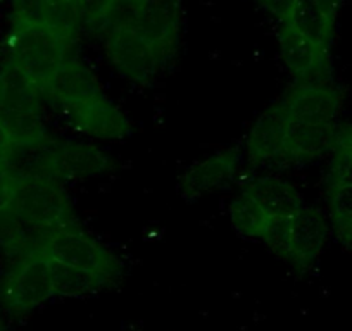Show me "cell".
<instances>
[{"label": "cell", "instance_id": "obj_29", "mask_svg": "<svg viewBox=\"0 0 352 331\" xmlns=\"http://www.w3.org/2000/svg\"><path fill=\"white\" fill-rule=\"evenodd\" d=\"M113 0H78V14L80 21L85 23H100Z\"/></svg>", "mask_w": 352, "mask_h": 331}, {"label": "cell", "instance_id": "obj_14", "mask_svg": "<svg viewBox=\"0 0 352 331\" xmlns=\"http://www.w3.org/2000/svg\"><path fill=\"white\" fill-rule=\"evenodd\" d=\"M243 194L252 198L268 216L292 218L302 207V198L296 188L278 178H256L243 187Z\"/></svg>", "mask_w": 352, "mask_h": 331}, {"label": "cell", "instance_id": "obj_5", "mask_svg": "<svg viewBox=\"0 0 352 331\" xmlns=\"http://www.w3.org/2000/svg\"><path fill=\"white\" fill-rule=\"evenodd\" d=\"M71 126L94 138L116 140L130 133V124L116 106L104 95L87 102L60 104Z\"/></svg>", "mask_w": 352, "mask_h": 331}, {"label": "cell", "instance_id": "obj_4", "mask_svg": "<svg viewBox=\"0 0 352 331\" xmlns=\"http://www.w3.org/2000/svg\"><path fill=\"white\" fill-rule=\"evenodd\" d=\"M21 221L42 229L67 228L71 207L54 180H26L19 183L11 207Z\"/></svg>", "mask_w": 352, "mask_h": 331}, {"label": "cell", "instance_id": "obj_27", "mask_svg": "<svg viewBox=\"0 0 352 331\" xmlns=\"http://www.w3.org/2000/svg\"><path fill=\"white\" fill-rule=\"evenodd\" d=\"M49 0H14L16 26L45 25Z\"/></svg>", "mask_w": 352, "mask_h": 331}, {"label": "cell", "instance_id": "obj_31", "mask_svg": "<svg viewBox=\"0 0 352 331\" xmlns=\"http://www.w3.org/2000/svg\"><path fill=\"white\" fill-rule=\"evenodd\" d=\"M335 144L347 145V147H352V126H349L347 130L342 131L337 138H335Z\"/></svg>", "mask_w": 352, "mask_h": 331}, {"label": "cell", "instance_id": "obj_19", "mask_svg": "<svg viewBox=\"0 0 352 331\" xmlns=\"http://www.w3.org/2000/svg\"><path fill=\"white\" fill-rule=\"evenodd\" d=\"M331 138H333V124L318 126V124H304L289 119L283 157L290 161H306L327 148Z\"/></svg>", "mask_w": 352, "mask_h": 331}, {"label": "cell", "instance_id": "obj_1", "mask_svg": "<svg viewBox=\"0 0 352 331\" xmlns=\"http://www.w3.org/2000/svg\"><path fill=\"white\" fill-rule=\"evenodd\" d=\"M66 42L64 36L47 25L16 26L9 62L18 67L40 92H45L49 81L67 59Z\"/></svg>", "mask_w": 352, "mask_h": 331}, {"label": "cell", "instance_id": "obj_22", "mask_svg": "<svg viewBox=\"0 0 352 331\" xmlns=\"http://www.w3.org/2000/svg\"><path fill=\"white\" fill-rule=\"evenodd\" d=\"M330 190L331 221L338 238L347 247H352V187L328 188Z\"/></svg>", "mask_w": 352, "mask_h": 331}, {"label": "cell", "instance_id": "obj_17", "mask_svg": "<svg viewBox=\"0 0 352 331\" xmlns=\"http://www.w3.org/2000/svg\"><path fill=\"white\" fill-rule=\"evenodd\" d=\"M280 45H282V56L287 67L297 78H307L316 73L327 54V49L304 36L287 21L280 35Z\"/></svg>", "mask_w": 352, "mask_h": 331}, {"label": "cell", "instance_id": "obj_24", "mask_svg": "<svg viewBox=\"0 0 352 331\" xmlns=\"http://www.w3.org/2000/svg\"><path fill=\"white\" fill-rule=\"evenodd\" d=\"M261 240L272 249L275 254L292 262V249H290V218L283 216H268L266 225L261 231Z\"/></svg>", "mask_w": 352, "mask_h": 331}, {"label": "cell", "instance_id": "obj_33", "mask_svg": "<svg viewBox=\"0 0 352 331\" xmlns=\"http://www.w3.org/2000/svg\"><path fill=\"white\" fill-rule=\"evenodd\" d=\"M8 162V148H0V166H6Z\"/></svg>", "mask_w": 352, "mask_h": 331}, {"label": "cell", "instance_id": "obj_15", "mask_svg": "<svg viewBox=\"0 0 352 331\" xmlns=\"http://www.w3.org/2000/svg\"><path fill=\"white\" fill-rule=\"evenodd\" d=\"M109 168V159L92 145L56 141V178L81 180Z\"/></svg>", "mask_w": 352, "mask_h": 331}, {"label": "cell", "instance_id": "obj_23", "mask_svg": "<svg viewBox=\"0 0 352 331\" xmlns=\"http://www.w3.org/2000/svg\"><path fill=\"white\" fill-rule=\"evenodd\" d=\"M144 0H113V4L106 11L100 25L107 33L120 30H133L140 14Z\"/></svg>", "mask_w": 352, "mask_h": 331}, {"label": "cell", "instance_id": "obj_8", "mask_svg": "<svg viewBox=\"0 0 352 331\" xmlns=\"http://www.w3.org/2000/svg\"><path fill=\"white\" fill-rule=\"evenodd\" d=\"M290 121L328 126L333 124L340 111V93L324 85H299L283 97Z\"/></svg>", "mask_w": 352, "mask_h": 331}, {"label": "cell", "instance_id": "obj_20", "mask_svg": "<svg viewBox=\"0 0 352 331\" xmlns=\"http://www.w3.org/2000/svg\"><path fill=\"white\" fill-rule=\"evenodd\" d=\"M0 124L6 128L12 144H32L47 138L40 107L0 106Z\"/></svg>", "mask_w": 352, "mask_h": 331}, {"label": "cell", "instance_id": "obj_26", "mask_svg": "<svg viewBox=\"0 0 352 331\" xmlns=\"http://www.w3.org/2000/svg\"><path fill=\"white\" fill-rule=\"evenodd\" d=\"M338 187H352V147L342 144H335L328 173V188Z\"/></svg>", "mask_w": 352, "mask_h": 331}, {"label": "cell", "instance_id": "obj_28", "mask_svg": "<svg viewBox=\"0 0 352 331\" xmlns=\"http://www.w3.org/2000/svg\"><path fill=\"white\" fill-rule=\"evenodd\" d=\"M21 180L11 173L6 166H0V212L8 211L14 202Z\"/></svg>", "mask_w": 352, "mask_h": 331}, {"label": "cell", "instance_id": "obj_2", "mask_svg": "<svg viewBox=\"0 0 352 331\" xmlns=\"http://www.w3.org/2000/svg\"><path fill=\"white\" fill-rule=\"evenodd\" d=\"M36 252L52 261L106 276L113 283L121 275L120 261L96 240L76 229H57L54 235L47 236Z\"/></svg>", "mask_w": 352, "mask_h": 331}, {"label": "cell", "instance_id": "obj_13", "mask_svg": "<svg viewBox=\"0 0 352 331\" xmlns=\"http://www.w3.org/2000/svg\"><path fill=\"white\" fill-rule=\"evenodd\" d=\"M236 162H239V154L235 150L221 152L197 162L182 178V194L188 201H194L199 195L219 187L232 176Z\"/></svg>", "mask_w": 352, "mask_h": 331}, {"label": "cell", "instance_id": "obj_34", "mask_svg": "<svg viewBox=\"0 0 352 331\" xmlns=\"http://www.w3.org/2000/svg\"><path fill=\"white\" fill-rule=\"evenodd\" d=\"M0 331H4V323H2V319H0Z\"/></svg>", "mask_w": 352, "mask_h": 331}, {"label": "cell", "instance_id": "obj_16", "mask_svg": "<svg viewBox=\"0 0 352 331\" xmlns=\"http://www.w3.org/2000/svg\"><path fill=\"white\" fill-rule=\"evenodd\" d=\"M335 5L328 0H297L289 25L327 49L333 33Z\"/></svg>", "mask_w": 352, "mask_h": 331}, {"label": "cell", "instance_id": "obj_9", "mask_svg": "<svg viewBox=\"0 0 352 331\" xmlns=\"http://www.w3.org/2000/svg\"><path fill=\"white\" fill-rule=\"evenodd\" d=\"M287 116L283 99L268 109L252 126L247 140L250 161L266 162L283 157L287 140Z\"/></svg>", "mask_w": 352, "mask_h": 331}, {"label": "cell", "instance_id": "obj_30", "mask_svg": "<svg viewBox=\"0 0 352 331\" xmlns=\"http://www.w3.org/2000/svg\"><path fill=\"white\" fill-rule=\"evenodd\" d=\"M263 2L264 5L273 12V14L278 16V18L283 19V21H289L297 0H263Z\"/></svg>", "mask_w": 352, "mask_h": 331}, {"label": "cell", "instance_id": "obj_32", "mask_svg": "<svg viewBox=\"0 0 352 331\" xmlns=\"http://www.w3.org/2000/svg\"><path fill=\"white\" fill-rule=\"evenodd\" d=\"M12 145V140L11 137L8 135V131H6V128L0 124V148H9Z\"/></svg>", "mask_w": 352, "mask_h": 331}, {"label": "cell", "instance_id": "obj_25", "mask_svg": "<svg viewBox=\"0 0 352 331\" xmlns=\"http://www.w3.org/2000/svg\"><path fill=\"white\" fill-rule=\"evenodd\" d=\"M78 23H80V14H78L76 4L67 2V0H49L45 25L50 26L54 32L69 40V36L76 30Z\"/></svg>", "mask_w": 352, "mask_h": 331}, {"label": "cell", "instance_id": "obj_6", "mask_svg": "<svg viewBox=\"0 0 352 331\" xmlns=\"http://www.w3.org/2000/svg\"><path fill=\"white\" fill-rule=\"evenodd\" d=\"M107 52L118 73L138 83L151 80L161 66L154 47L135 30L107 33Z\"/></svg>", "mask_w": 352, "mask_h": 331}, {"label": "cell", "instance_id": "obj_11", "mask_svg": "<svg viewBox=\"0 0 352 331\" xmlns=\"http://www.w3.org/2000/svg\"><path fill=\"white\" fill-rule=\"evenodd\" d=\"M6 168L21 181H56V141L45 138L32 144H12L8 148Z\"/></svg>", "mask_w": 352, "mask_h": 331}, {"label": "cell", "instance_id": "obj_3", "mask_svg": "<svg viewBox=\"0 0 352 331\" xmlns=\"http://www.w3.org/2000/svg\"><path fill=\"white\" fill-rule=\"evenodd\" d=\"M54 297L57 295L49 259L36 251L30 252L21 262H18L6 278L2 288V300L16 316L32 312Z\"/></svg>", "mask_w": 352, "mask_h": 331}, {"label": "cell", "instance_id": "obj_35", "mask_svg": "<svg viewBox=\"0 0 352 331\" xmlns=\"http://www.w3.org/2000/svg\"><path fill=\"white\" fill-rule=\"evenodd\" d=\"M67 2H73V4H78V0H67Z\"/></svg>", "mask_w": 352, "mask_h": 331}, {"label": "cell", "instance_id": "obj_7", "mask_svg": "<svg viewBox=\"0 0 352 331\" xmlns=\"http://www.w3.org/2000/svg\"><path fill=\"white\" fill-rule=\"evenodd\" d=\"M178 26H180L178 0H144L133 30L154 47L155 56L162 64L175 47Z\"/></svg>", "mask_w": 352, "mask_h": 331}, {"label": "cell", "instance_id": "obj_18", "mask_svg": "<svg viewBox=\"0 0 352 331\" xmlns=\"http://www.w3.org/2000/svg\"><path fill=\"white\" fill-rule=\"evenodd\" d=\"M50 273H52L54 290L57 297H87L99 293L100 290L113 285L111 279L87 269L74 268L49 259Z\"/></svg>", "mask_w": 352, "mask_h": 331}, {"label": "cell", "instance_id": "obj_10", "mask_svg": "<svg viewBox=\"0 0 352 331\" xmlns=\"http://www.w3.org/2000/svg\"><path fill=\"white\" fill-rule=\"evenodd\" d=\"M327 238V225L323 216L309 207H300L290 218V249L292 262L299 269L313 266L323 251Z\"/></svg>", "mask_w": 352, "mask_h": 331}, {"label": "cell", "instance_id": "obj_21", "mask_svg": "<svg viewBox=\"0 0 352 331\" xmlns=\"http://www.w3.org/2000/svg\"><path fill=\"white\" fill-rule=\"evenodd\" d=\"M230 214H232L233 228L247 238H259L268 219V214L245 194L232 202Z\"/></svg>", "mask_w": 352, "mask_h": 331}, {"label": "cell", "instance_id": "obj_12", "mask_svg": "<svg viewBox=\"0 0 352 331\" xmlns=\"http://www.w3.org/2000/svg\"><path fill=\"white\" fill-rule=\"evenodd\" d=\"M45 92L59 104L87 102L102 95L96 74L74 59H66L49 81Z\"/></svg>", "mask_w": 352, "mask_h": 331}]
</instances>
